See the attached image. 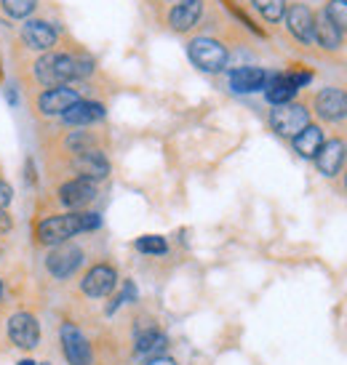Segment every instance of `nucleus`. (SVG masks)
<instances>
[{
    "mask_svg": "<svg viewBox=\"0 0 347 365\" xmlns=\"http://www.w3.org/2000/svg\"><path fill=\"white\" fill-rule=\"evenodd\" d=\"M99 227H102L99 213L72 211V213H61V216H49L46 222H41L38 237H41V243H46V245H61V243H67L70 237H75V235L91 232V230H99Z\"/></svg>",
    "mask_w": 347,
    "mask_h": 365,
    "instance_id": "1",
    "label": "nucleus"
},
{
    "mask_svg": "<svg viewBox=\"0 0 347 365\" xmlns=\"http://www.w3.org/2000/svg\"><path fill=\"white\" fill-rule=\"evenodd\" d=\"M187 56H190V61H193L198 70L211 72V75L225 70L227 59H230L225 43H219L216 38H208V35L193 38V41L187 43Z\"/></svg>",
    "mask_w": 347,
    "mask_h": 365,
    "instance_id": "2",
    "label": "nucleus"
},
{
    "mask_svg": "<svg viewBox=\"0 0 347 365\" xmlns=\"http://www.w3.org/2000/svg\"><path fill=\"white\" fill-rule=\"evenodd\" d=\"M270 125H273V131L281 133V136L294 139L296 133L305 131L307 125H310V110L299 102L278 104L276 110L270 112Z\"/></svg>",
    "mask_w": 347,
    "mask_h": 365,
    "instance_id": "3",
    "label": "nucleus"
},
{
    "mask_svg": "<svg viewBox=\"0 0 347 365\" xmlns=\"http://www.w3.org/2000/svg\"><path fill=\"white\" fill-rule=\"evenodd\" d=\"M35 75L43 86H64L67 81L75 78V56L70 53H46L38 67H35Z\"/></svg>",
    "mask_w": 347,
    "mask_h": 365,
    "instance_id": "4",
    "label": "nucleus"
},
{
    "mask_svg": "<svg viewBox=\"0 0 347 365\" xmlns=\"http://www.w3.org/2000/svg\"><path fill=\"white\" fill-rule=\"evenodd\" d=\"M283 21H286L288 35H291L296 43H302V46H313V43H316V38H313L316 11L310 9V6H305V3H291V6H286Z\"/></svg>",
    "mask_w": 347,
    "mask_h": 365,
    "instance_id": "5",
    "label": "nucleus"
},
{
    "mask_svg": "<svg viewBox=\"0 0 347 365\" xmlns=\"http://www.w3.org/2000/svg\"><path fill=\"white\" fill-rule=\"evenodd\" d=\"M81 264H83V251L67 243L54 245L51 254L46 256V269H49L54 277H59V280H67L70 274L78 272Z\"/></svg>",
    "mask_w": 347,
    "mask_h": 365,
    "instance_id": "6",
    "label": "nucleus"
},
{
    "mask_svg": "<svg viewBox=\"0 0 347 365\" xmlns=\"http://www.w3.org/2000/svg\"><path fill=\"white\" fill-rule=\"evenodd\" d=\"M316 112L321 120L326 123H339L347 118V91L345 88H334L328 86L323 91L316 93Z\"/></svg>",
    "mask_w": 347,
    "mask_h": 365,
    "instance_id": "7",
    "label": "nucleus"
},
{
    "mask_svg": "<svg viewBox=\"0 0 347 365\" xmlns=\"http://www.w3.org/2000/svg\"><path fill=\"white\" fill-rule=\"evenodd\" d=\"M9 336L16 346L32 349V346H38V341H41V325H38V320L32 314L19 312L9 320Z\"/></svg>",
    "mask_w": 347,
    "mask_h": 365,
    "instance_id": "8",
    "label": "nucleus"
},
{
    "mask_svg": "<svg viewBox=\"0 0 347 365\" xmlns=\"http://www.w3.org/2000/svg\"><path fill=\"white\" fill-rule=\"evenodd\" d=\"M61 346L70 365H91V346L72 323L61 325Z\"/></svg>",
    "mask_w": 347,
    "mask_h": 365,
    "instance_id": "9",
    "label": "nucleus"
},
{
    "mask_svg": "<svg viewBox=\"0 0 347 365\" xmlns=\"http://www.w3.org/2000/svg\"><path fill=\"white\" fill-rule=\"evenodd\" d=\"M115 285H118V274H115L113 267L110 264H96L83 277V294L94 296V299H102V296L113 294Z\"/></svg>",
    "mask_w": 347,
    "mask_h": 365,
    "instance_id": "10",
    "label": "nucleus"
},
{
    "mask_svg": "<svg viewBox=\"0 0 347 365\" xmlns=\"http://www.w3.org/2000/svg\"><path fill=\"white\" fill-rule=\"evenodd\" d=\"M313 38H316V43L323 48V51H339L342 46H345V32L339 30L334 21L328 19L326 14H323V9L316 11V21H313Z\"/></svg>",
    "mask_w": 347,
    "mask_h": 365,
    "instance_id": "11",
    "label": "nucleus"
},
{
    "mask_svg": "<svg viewBox=\"0 0 347 365\" xmlns=\"http://www.w3.org/2000/svg\"><path fill=\"white\" fill-rule=\"evenodd\" d=\"M347 158V147L342 139H328V142H323V147L318 150V155L313 158L316 160V168L326 179H331V176H337L339 168H342V163H345Z\"/></svg>",
    "mask_w": 347,
    "mask_h": 365,
    "instance_id": "12",
    "label": "nucleus"
},
{
    "mask_svg": "<svg viewBox=\"0 0 347 365\" xmlns=\"http://www.w3.org/2000/svg\"><path fill=\"white\" fill-rule=\"evenodd\" d=\"M59 197H61V203L67 205V208H72V211L86 208V205L94 203V197H96V182L78 176V179H72V182H67L61 187Z\"/></svg>",
    "mask_w": 347,
    "mask_h": 365,
    "instance_id": "13",
    "label": "nucleus"
},
{
    "mask_svg": "<svg viewBox=\"0 0 347 365\" xmlns=\"http://www.w3.org/2000/svg\"><path fill=\"white\" fill-rule=\"evenodd\" d=\"M203 16V0H179L169 11V24L174 32H190Z\"/></svg>",
    "mask_w": 347,
    "mask_h": 365,
    "instance_id": "14",
    "label": "nucleus"
},
{
    "mask_svg": "<svg viewBox=\"0 0 347 365\" xmlns=\"http://www.w3.org/2000/svg\"><path fill=\"white\" fill-rule=\"evenodd\" d=\"M81 102V96H78V91L75 88H67V86H54V88H49V91L41 96V112L43 115H64V112L70 110L72 104Z\"/></svg>",
    "mask_w": 347,
    "mask_h": 365,
    "instance_id": "15",
    "label": "nucleus"
},
{
    "mask_svg": "<svg viewBox=\"0 0 347 365\" xmlns=\"http://www.w3.org/2000/svg\"><path fill=\"white\" fill-rule=\"evenodd\" d=\"M21 41L27 43L35 51H49L56 46V30H54L49 21L43 19H30L21 27Z\"/></svg>",
    "mask_w": 347,
    "mask_h": 365,
    "instance_id": "16",
    "label": "nucleus"
},
{
    "mask_svg": "<svg viewBox=\"0 0 347 365\" xmlns=\"http://www.w3.org/2000/svg\"><path fill=\"white\" fill-rule=\"evenodd\" d=\"M267 75L262 67H238L230 72V88L238 93H254L267 86Z\"/></svg>",
    "mask_w": 347,
    "mask_h": 365,
    "instance_id": "17",
    "label": "nucleus"
},
{
    "mask_svg": "<svg viewBox=\"0 0 347 365\" xmlns=\"http://www.w3.org/2000/svg\"><path fill=\"white\" fill-rule=\"evenodd\" d=\"M75 171L81 179H91V182H102L104 176L110 173V163L99 150H89L75 158Z\"/></svg>",
    "mask_w": 347,
    "mask_h": 365,
    "instance_id": "18",
    "label": "nucleus"
},
{
    "mask_svg": "<svg viewBox=\"0 0 347 365\" xmlns=\"http://www.w3.org/2000/svg\"><path fill=\"white\" fill-rule=\"evenodd\" d=\"M265 93H267V102L278 107V104L294 102V96L299 93V88H296V83L291 81L288 72H281V75H270V78H267Z\"/></svg>",
    "mask_w": 347,
    "mask_h": 365,
    "instance_id": "19",
    "label": "nucleus"
},
{
    "mask_svg": "<svg viewBox=\"0 0 347 365\" xmlns=\"http://www.w3.org/2000/svg\"><path fill=\"white\" fill-rule=\"evenodd\" d=\"M104 115H107V110H104V104L99 102H78L72 104L70 110L61 115V120L67 123V125H89V123H96L102 120Z\"/></svg>",
    "mask_w": 347,
    "mask_h": 365,
    "instance_id": "20",
    "label": "nucleus"
},
{
    "mask_svg": "<svg viewBox=\"0 0 347 365\" xmlns=\"http://www.w3.org/2000/svg\"><path fill=\"white\" fill-rule=\"evenodd\" d=\"M323 142H326V139H323V128H321V125H313V123H310L305 131H299L294 136V150L299 155H302V158L313 160V158L318 155V150L323 147Z\"/></svg>",
    "mask_w": 347,
    "mask_h": 365,
    "instance_id": "21",
    "label": "nucleus"
},
{
    "mask_svg": "<svg viewBox=\"0 0 347 365\" xmlns=\"http://www.w3.org/2000/svg\"><path fill=\"white\" fill-rule=\"evenodd\" d=\"M166 344H169V339H166L164 331H158L155 325H150V328H144V331L136 334V352H139V355L158 357L166 349Z\"/></svg>",
    "mask_w": 347,
    "mask_h": 365,
    "instance_id": "22",
    "label": "nucleus"
},
{
    "mask_svg": "<svg viewBox=\"0 0 347 365\" xmlns=\"http://www.w3.org/2000/svg\"><path fill=\"white\" fill-rule=\"evenodd\" d=\"M251 6L262 14V19H265V21H270V24H278V21L283 19L288 3H286V0H251Z\"/></svg>",
    "mask_w": 347,
    "mask_h": 365,
    "instance_id": "23",
    "label": "nucleus"
},
{
    "mask_svg": "<svg viewBox=\"0 0 347 365\" xmlns=\"http://www.w3.org/2000/svg\"><path fill=\"white\" fill-rule=\"evenodd\" d=\"M323 14L337 24L339 30L345 32V38H347V0H326Z\"/></svg>",
    "mask_w": 347,
    "mask_h": 365,
    "instance_id": "24",
    "label": "nucleus"
},
{
    "mask_svg": "<svg viewBox=\"0 0 347 365\" xmlns=\"http://www.w3.org/2000/svg\"><path fill=\"white\" fill-rule=\"evenodd\" d=\"M136 251L150 256H164L169 251V243H166L161 235H144V237L136 240Z\"/></svg>",
    "mask_w": 347,
    "mask_h": 365,
    "instance_id": "25",
    "label": "nucleus"
},
{
    "mask_svg": "<svg viewBox=\"0 0 347 365\" xmlns=\"http://www.w3.org/2000/svg\"><path fill=\"white\" fill-rule=\"evenodd\" d=\"M35 6H38V0H3V9H6V14L14 16V19L30 16Z\"/></svg>",
    "mask_w": 347,
    "mask_h": 365,
    "instance_id": "26",
    "label": "nucleus"
},
{
    "mask_svg": "<svg viewBox=\"0 0 347 365\" xmlns=\"http://www.w3.org/2000/svg\"><path fill=\"white\" fill-rule=\"evenodd\" d=\"M67 147H70L75 155L96 150V147H94V136L91 133H86V131H72L70 136H67Z\"/></svg>",
    "mask_w": 347,
    "mask_h": 365,
    "instance_id": "27",
    "label": "nucleus"
},
{
    "mask_svg": "<svg viewBox=\"0 0 347 365\" xmlns=\"http://www.w3.org/2000/svg\"><path fill=\"white\" fill-rule=\"evenodd\" d=\"M11 197H14V192H11V187L6 182H0V208H6V205L11 203Z\"/></svg>",
    "mask_w": 347,
    "mask_h": 365,
    "instance_id": "28",
    "label": "nucleus"
},
{
    "mask_svg": "<svg viewBox=\"0 0 347 365\" xmlns=\"http://www.w3.org/2000/svg\"><path fill=\"white\" fill-rule=\"evenodd\" d=\"M11 230V216L6 213V208H0V232H9Z\"/></svg>",
    "mask_w": 347,
    "mask_h": 365,
    "instance_id": "29",
    "label": "nucleus"
},
{
    "mask_svg": "<svg viewBox=\"0 0 347 365\" xmlns=\"http://www.w3.org/2000/svg\"><path fill=\"white\" fill-rule=\"evenodd\" d=\"M147 365H176L171 360V357H164V355H158V357H153V360H150V363Z\"/></svg>",
    "mask_w": 347,
    "mask_h": 365,
    "instance_id": "30",
    "label": "nucleus"
},
{
    "mask_svg": "<svg viewBox=\"0 0 347 365\" xmlns=\"http://www.w3.org/2000/svg\"><path fill=\"white\" fill-rule=\"evenodd\" d=\"M6 99H9L11 104H16V91H11L9 88V91H6Z\"/></svg>",
    "mask_w": 347,
    "mask_h": 365,
    "instance_id": "31",
    "label": "nucleus"
},
{
    "mask_svg": "<svg viewBox=\"0 0 347 365\" xmlns=\"http://www.w3.org/2000/svg\"><path fill=\"white\" fill-rule=\"evenodd\" d=\"M19 365H38V363H32V360H21Z\"/></svg>",
    "mask_w": 347,
    "mask_h": 365,
    "instance_id": "32",
    "label": "nucleus"
},
{
    "mask_svg": "<svg viewBox=\"0 0 347 365\" xmlns=\"http://www.w3.org/2000/svg\"><path fill=\"white\" fill-rule=\"evenodd\" d=\"M0 296H3V285H0Z\"/></svg>",
    "mask_w": 347,
    "mask_h": 365,
    "instance_id": "33",
    "label": "nucleus"
},
{
    "mask_svg": "<svg viewBox=\"0 0 347 365\" xmlns=\"http://www.w3.org/2000/svg\"><path fill=\"white\" fill-rule=\"evenodd\" d=\"M345 187H347V173H345Z\"/></svg>",
    "mask_w": 347,
    "mask_h": 365,
    "instance_id": "34",
    "label": "nucleus"
},
{
    "mask_svg": "<svg viewBox=\"0 0 347 365\" xmlns=\"http://www.w3.org/2000/svg\"><path fill=\"white\" fill-rule=\"evenodd\" d=\"M41 365H49V363H41Z\"/></svg>",
    "mask_w": 347,
    "mask_h": 365,
    "instance_id": "35",
    "label": "nucleus"
}]
</instances>
